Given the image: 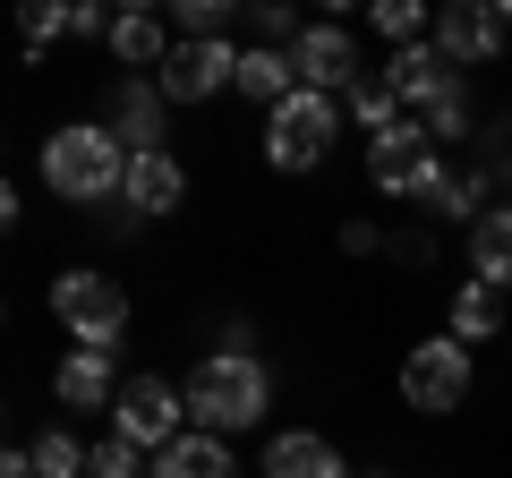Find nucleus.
Masks as SVG:
<instances>
[{"label": "nucleus", "instance_id": "obj_1", "mask_svg": "<svg viewBox=\"0 0 512 478\" xmlns=\"http://www.w3.org/2000/svg\"><path fill=\"white\" fill-rule=\"evenodd\" d=\"M128 163H137V154H128L103 120H77V129L43 137V180H52V197H69V205L128 197Z\"/></svg>", "mask_w": 512, "mask_h": 478}, {"label": "nucleus", "instance_id": "obj_2", "mask_svg": "<svg viewBox=\"0 0 512 478\" xmlns=\"http://www.w3.org/2000/svg\"><path fill=\"white\" fill-rule=\"evenodd\" d=\"M188 419L205 436H239V427L265 419V368H256V350H205L197 376H188Z\"/></svg>", "mask_w": 512, "mask_h": 478}, {"label": "nucleus", "instance_id": "obj_3", "mask_svg": "<svg viewBox=\"0 0 512 478\" xmlns=\"http://www.w3.org/2000/svg\"><path fill=\"white\" fill-rule=\"evenodd\" d=\"M333 129H342V103L299 86L291 103L265 111V154H274V171H316L333 154Z\"/></svg>", "mask_w": 512, "mask_h": 478}, {"label": "nucleus", "instance_id": "obj_4", "mask_svg": "<svg viewBox=\"0 0 512 478\" xmlns=\"http://www.w3.org/2000/svg\"><path fill=\"white\" fill-rule=\"evenodd\" d=\"M52 316L77 333V350H111L128 333V291L111 274H86L77 265V274H52Z\"/></svg>", "mask_w": 512, "mask_h": 478}, {"label": "nucleus", "instance_id": "obj_5", "mask_svg": "<svg viewBox=\"0 0 512 478\" xmlns=\"http://www.w3.org/2000/svg\"><path fill=\"white\" fill-rule=\"evenodd\" d=\"M111 436H128L137 453H171L188 436V393L163 376H128L120 402H111Z\"/></svg>", "mask_w": 512, "mask_h": 478}, {"label": "nucleus", "instance_id": "obj_6", "mask_svg": "<svg viewBox=\"0 0 512 478\" xmlns=\"http://www.w3.org/2000/svg\"><path fill=\"white\" fill-rule=\"evenodd\" d=\"M444 171H453V163L436 154V137H427L419 120H393L384 137H367V180H376L384 197H427Z\"/></svg>", "mask_w": 512, "mask_h": 478}, {"label": "nucleus", "instance_id": "obj_7", "mask_svg": "<svg viewBox=\"0 0 512 478\" xmlns=\"http://www.w3.org/2000/svg\"><path fill=\"white\" fill-rule=\"evenodd\" d=\"M402 402L410 410H427V419H444V410H461L470 402V342H419L402 359Z\"/></svg>", "mask_w": 512, "mask_h": 478}, {"label": "nucleus", "instance_id": "obj_8", "mask_svg": "<svg viewBox=\"0 0 512 478\" xmlns=\"http://www.w3.org/2000/svg\"><path fill=\"white\" fill-rule=\"evenodd\" d=\"M291 69H299V86H308V94H350V86L367 77V69H359V43H350V26H333V18L299 26Z\"/></svg>", "mask_w": 512, "mask_h": 478}, {"label": "nucleus", "instance_id": "obj_9", "mask_svg": "<svg viewBox=\"0 0 512 478\" xmlns=\"http://www.w3.org/2000/svg\"><path fill=\"white\" fill-rule=\"evenodd\" d=\"M504 35L512 26L495 18L487 0H453V9H436V26H427V43H436L453 69H487V60L504 52Z\"/></svg>", "mask_w": 512, "mask_h": 478}, {"label": "nucleus", "instance_id": "obj_10", "mask_svg": "<svg viewBox=\"0 0 512 478\" xmlns=\"http://www.w3.org/2000/svg\"><path fill=\"white\" fill-rule=\"evenodd\" d=\"M154 86L171 94V103H205V94H222V86H239V52L231 43H180V52L163 60V77H154Z\"/></svg>", "mask_w": 512, "mask_h": 478}, {"label": "nucleus", "instance_id": "obj_11", "mask_svg": "<svg viewBox=\"0 0 512 478\" xmlns=\"http://www.w3.org/2000/svg\"><path fill=\"white\" fill-rule=\"evenodd\" d=\"M163 111H171L163 86H146V77H120V86H111V120H103V129L120 137L128 154H163Z\"/></svg>", "mask_w": 512, "mask_h": 478}, {"label": "nucleus", "instance_id": "obj_12", "mask_svg": "<svg viewBox=\"0 0 512 478\" xmlns=\"http://www.w3.org/2000/svg\"><path fill=\"white\" fill-rule=\"evenodd\" d=\"M265 478H350L342 453H333L316 427H282L274 444H265Z\"/></svg>", "mask_w": 512, "mask_h": 478}, {"label": "nucleus", "instance_id": "obj_13", "mask_svg": "<svg viewBox=\"0 0 512 478\" xmlns=\"http://www.w3.org/2000/svg\"><path fill=\"white\" fill-rule=\"evenodd\" d=\"M453 77H461V69L436 52V43H402V52H393V69H384V86L402 94V111H419L427 94H444Z\"/></svg>", "mask_w": 512, "mask_h": 478}, {"label": "nucleus", "instance_id": "obj_14", "mask_svg": "<svg viewBox=\"0 0 512 478\" xmlns=\"http://www.w3.org/2000/svg\"><path fill=\"white\" fill-rule=\"evenodd\" d=\"M470 282L512 291V205H487V214L470 222Z\"/></svg>", "mask_w": 512, "mask_h": 478}, {"label": "nucleus", "instance_id": "obj_15", "mask_svg": "<svg viewBox=\"0 0 512 478\" xmlns=\"http://www.w3.org/2000/svg\"><path fill=\"white\" fill-rule=\"evenodd\" d=\"M52 393L69 410H111V402H120V385H111V350H69L60 376H52Z\"/></svg>", "mask_w": 512, "mask_h": 478}, {"label": "nucleus", "instance_id": "obj_16", "mask_svg": "<svg viewBox=\"0 0 512 478\" xmlns=\"http://www.w3.org/2000/svg\"><path fill=\"white\" fill-rule=\"evenodd\" d=\"M171 52H180V43H171V26L154 18V9H120V18H111V60H128V69H163Z\"/></svg>", "mask_w": 512, "mask_h": 478}, {"label": "nucleus", "instance_id": "obj_17", "mask_svg": "<svg viewBox=\"0 0 512 478\" xmlns=\"http://www.w3.org/2000/svg\"><path fill=\"white\" fill-rule=\"evenodd\" d=\"M154 478H239V461H231V444H222V436L188 427L171 453H154Z\"/></svg>", "mask_w": 512, "mask_h": 478}, {"label": "nucleus", "instance_id": "obj_18", "mask_svg": "<svg viewBox=\"0 0 512 478\" xmlns=\"http://www.w3.org/2000/svg\"><path fill=\"white\" fill-rule=\"evenodd\" d=\"M239 94H248V103H291L299 94V69H291V52H265V43H248V52H239Z\"/></svg>", "mask_w": 512, "mask_h": 478}, {"label": "nucleus", "instance_id": "obj_19", "mask_svg": "<svg viewBox=\"0 0 512 478\" xmlns=\"http://www.w3.org/2000/svg\"><path fill=\"white\" fill-rule=\"evenodd\" d=\"M180 163H171V154H137V163H128V197L120 205H137V214H171V205H180Z\"/></svg>", "mask_w": 512, "mask_h": 478}, {"label": "nucleus", "instance_id": "obj_20", "mask_svg": "<svg viewBox=\"0 0 512 478\" xmlns=\"http://www.w3.org/2000/svg\"><path fill=\"white\" fill-rule=\"evenodd\" d=\"M487 333H504V291L461 282L453 291V342H487Z\"/></svg>", "mask_w": 512, "mask_h": 478}, {"label": "nucleus", "instance_id": "obj_21", "mask_svg": "<svg viewBox=\"0 0 512 478\" xmlns=\"http://www.w3.org/2000/svg\"><path fill=\"white\" fill-rule=\"evenodd\" d=\"M350 111H359V120H367V137H384V129H393V120H410V111H402V94L384 86V69H367L359 86H350Z\"/></svg>", "mask_w": 512, "mask_h": 478}, {"label": "nucleus", "instance_id": "obj_22", "mask_svg": "<svg viewBox=\"0 0 512 478\" xmlns=\"http://www.w3.org/2000/svg\"><path fill=\"white\" fill-rule=\"evenodd\" d=\"M410 120H419V129L436 137V146H444V137H461V129H470V86L453 77V86H444V94H427V103L410 111Z\"/></svg>", "mask_w": 512, "mask_h": 478}, {"label": "nucleus", "instance_id": "obj_23", "mask_svg": "<svg viewBox=\"0 0 512 478\" xmlns=\"http://www.w3.org/2000/svg\"><path fill=\"white\" fill-rule=\"evenodd\" d=\"M26 453H35V470H43V478H86V470H94V453H86L77 436H60V427H43Z\"/></svg>", "mask_w": 512, "mask_h": 478}, {"label": "nucleus", "instance_id": "obj_24", "mask_svg": "<svg viewBox=\"0 0 512 478\" xmlns=\"http://www.w3.org/2000/svg\"><path fill=\"white\" fill-rule=\"evenodd\" d=\"M367 18H376V35L393 43V52H402V43H427V26H436V18L419 9V0H376Z\"/></svg>", "mask_w": 512, "mask_h": 478}, {"label": "nucleus", "instance_id": "obj_25", "mask_svg": "<svg viewBox=\"0 0 512 478\" xmlns=\"http://www.w3.org/2000/svg\"><path fill=\"white\" fill-rule=\"evenodd\" d=\"M86 478H154V461L137 453L128 436H103V444H94V470H86Z\"/></svg>", "mask_w": 512, "mask_h": 478}, {"label": "nucleus", "instance_id": "obj_26", "mask_svg": "<svg viewBox=\"0 0 512 478\" xmlns=\"http://www.w3.org/2000/svg\"><path fill=\"white\" fill-rule=\"evenodd\" d=\"M478 197H487V180H478V171H444V180L427 188V205H436V214H470Z\"/></svg>", "mask_w": 512, "mask_h": 478}, {"label": "nucleus", "instance_id": "obj_27", "mask_svg": "<svg viewBox=\"0 0 512 478\" xmlns=\"http://www.w3.org/2000/svg\"><path fill=\"white\" fill-rule=\"evenodd\" d=\"M18 35H26V52H43L52 35H69V9H60V0H35V9L18 18Z\"/></svg>", "mask_w": 512, "mask_h": 478}, {"label": "nucleus", "instance_id": "obj_28", "mask_svg": "<svg viewBox=\"0 0 512 478\" xmlns=\"http://www.w3.org/2000/svg\"><path fill=\"white\" fill-rule=\"evenodd\" d=\"M69 35H103L111 43V18H103V9H69Z\"/></svg>", "mask_w": 512, "mask_h": 478}, {"label": "nucleus", "instance_id": "obj_29", "mask_svg": "<svg viewBox=\"0 0 512 478\" xmlns=\"http://www.w3.org/2000/svg\"><path fill=\"white\" fill-rule=\"evenodd\" d=\"M0 478H43V470H35V453H9V461H0Z\"/></svg>", "mask_w": 512, "mask_h": 478}, {"label": "nucleus", "instance_id": "obj_30", "mask_svg": "<svg viewBox=\"0 0 512 478\" xmlns=\"http://www.w3.org/2000/svg\"><path fill=\"white\" fill-rule=\"evenodd\" d=\"M495 163H504V171H512V120H504V146H495Z\"/></svg>", "mask_w": 512, "mask_h": 478}, {"label": "nucleus", "instance_id": "obj_31", "mask_svg": "<svg viewBox=\"0 0 512 478\" xmlns=\"http://www.w3.org/2000/svg\"><path fill=\"white\" fill-rule=\"evenodd\" d=\"M495 18H504V26H512V0H504V9H495Z\"/></svg>", "mask_w": 512, "mask_h": 478}]
</instances>
